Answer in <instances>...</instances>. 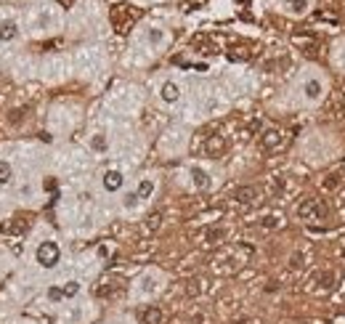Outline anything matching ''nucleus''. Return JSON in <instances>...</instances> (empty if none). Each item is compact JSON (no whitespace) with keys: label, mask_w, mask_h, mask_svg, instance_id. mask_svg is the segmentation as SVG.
Here are the masks:
<instances>
[{"label":"nucleus","mask_w":345,"mask_h":324,"mask_svg":"<svg viewBox=\"0 0 345 324\" xmlns=\"http://www.w3.org/2000/svg\"><path fill=\"white\" fill-rule=\"evenodd\" d=\"M343 255H345V250H343Z\"/></svg>","instance_id":"c85d7f7f"},{"label":"nucleus","mask_w":345,"mask_h":324,"mask_svg":"<svg viewBox=\"0 0 345 324\" xmlns=\"http://www.w3.org/2000/svg\"><path fill=\"white\" fill-rule=\"evenodd\" d=\"M236 202H242V205H247V202H255V197H258V189L255 186H242V189H236Z\"/></svg>","instance_id":"9b49d317"},{"label":"nucleus","mask_w":345,"mask_h":324,"mask_svg":"<svg viewBox=\"0 0 345 324\" xmlns=\"http://www.w3.org/2000/svg\"><path fill=\"white\" fill-rule=\"evenodd\" d=\"M223 237H226L223 229H210V231H207V237H205V242L207 244H218V239H223Z\"/></svg>","instance_id":"6ab92c4d"},{"label":"nucleus","mask_w":345,"mask_h":324,"mask_svg":"<svg viewBox=\"0 0 345 324\" xmlns=\"http://www.w3.org/2000/svg\"><path fill=\"white\" fill-rule=\"evenodd\" d=\"M48 300L51 303H61V300H64V290H61L59 284H51L48 287Z\"/></svg>","instance_id":"a211bd4d"},{"label":"nucleus","mask_w":345,"mask_h":324,"mask_svg":"<svg viewBox=\"0 0 345 324\" xmlns=\"http://www.w3.org/2000/svg\"><path fill=\"white\" fill-rule=\"evenodd\" d=\"M146 40L151 48H157V45H162L167 40V35H165V29H159V27H151L149 32H146Z\"/></svg>","instance_id":"f8f14e48"},{"label":"nucleus","mask_w":345,"mask_h":324,"mask_svg":"<svg viewBox=\"0 0 345 324\" xmlns=\"http://www.w3.org/2000/svg\"><path fill=\"white\" fill-rule=\"evenodd\" d=\"M319 282H321V287H327V290H329V287L335 284V274H321V276H319Z\"/></svg>","instance_id":"b1692460"},{"label":"nucleus","mask_w":345,"mask_h":324,"mask_svg":"<svg viewBox=\"0 0 345 324\" xmlns=\"http://www.w3.org/2000/svg\"><path fill=\"white\" fill-rule=\"evenodd\" d=\"M220 149H223V138H220V136H212L210 141H207V152L215 154V152H220Z\"/></svg>","instance_id":"412c9836"},{"label":"nucleus","mask_w":345,"mask_h":324,"mask_svg":"<svg viewBox=\"0 0 345 324\" xmlns=\"http://www.w3.org/2000/svg\"><path fill=\"white\" fill-rule=\"evenodd\" d=\"M21 117H24V112H21V109H13L8 120H11V125H19V122H21Z\"/></svg>","instance_id":"a878e982"},{"label":"nucleus","mask_w":345,"mask_h":324,"mask_svg":"<svg viewBox=\"0 0 345 324\" xmlns=\"http://www.w3.org/2000/svg\"><path fill=\"white\" fill-rule=\"evenodd\" d=\"M61 290H64V298H74L80 292V282L77 279H69V282H64V287H61Z\"/></svg>","instance_id":"dca6fc26"},{"label":"nucleus","mask_w":345,"mask_h":324,"mask_svg":"<svg viewBox=\"0 0 345 324\" xmlns=\"http://www.w3.org/2000/svg\"><path fill=\"white\" fill-rule=\"evenodd\" d=\"M35 260L43 268H56L59 260H61L59 242H53V239H45V242H40V244H37V250H35Z\"/></svg>","instance_id":"f257e3e1"},{"label":"nucleus","mask_w":345,"mask_h":324,"mask_svg":"<svg viewBox=\"0 0 345 324\" xmlns=\"http://www.w3.org/2000/svg\"><path fill=\"white\" fill-rule=\"evenodd\" d=\"M260 226L263 229H276L279 226V218H276V215H266V218H260Z\"/></svg>","instance_id":"5701e85b"},{"label":"nucleus","mask_w":345,"mask_h":324,"mask_svg":"<svg viewBox=\"0 0 345 324\" xmlns=\"http://www.w3.org/2000/svg\"><path fill=\"white\" fill-rule=\"evenodd\" d=\"M159 98H162L165 104H175L181 98V85H178V82H173V80L162 82V88H159Z\"/></svg>","instance_id":"20e7f679"},{"label":"nucleus","mask_w":345,"mask_h":324,"mask_svg":"<svg viewBox=\"0 0 345 324\" xmlns=\"http://www.w3.org/2000/svg\"><path fill=\"white\" fill-rule=\"evenodd\" d=\"M141 322L143 324H162V308L159 306H146L141 314Z\"/></svg>","instance_id":"6e6552de"},{"label":"nucleus","mask_w":345,"mask_h":324,"mask_svg":"<svg viewBox=\"0 0 345 324\" xmlns=\"http://www.w3.org/2000/svg\"><path fill=\"white\" fill-rule=\"evenodd\" d=\"M101 183H104L106 191H120L122 183H125V175H122L120 170H106L104 178H101Z\"/></svg>","instance_id":"39448f33"},{"label":"nucleus","mask_w":345,"mask_h":324,"mask_svg":"<svg viewBox=\"0 0 345 324\" xmlns=\"http://www.w3.org/2000/svg\"><path fill=\"white\" fill-rule=\"evenodd\" d=\"M281 3H287V5H289V3H292V0H281Z\"/></svg>","instance_id":"cd10ccee"},{"label":"nucleus","mask_w":345,"mask_h":324,"mask_svg":"<svg viewBox=\"0 0 345 324\" xmlns=\"http://www.w3.org/2000/svg\"><path fill=\"white\" fill-rule=\"evenodd\" d=\"M297 215H300V218H324L327 207L321 202H316V199H303V202L297 205Z\"/></svg>","instance_id":"f03ea898"},{"label":"nucleus","mask_w":345,"mask_h":324,"mask_svg":"<svg viewBox=\"0 0 345 324\" xmlns=\"http://www.w3.org/2000/svg\"><path fill=\"white\" fill-rule=\"evenodd\" d=\"M321 93H324V82H321L319 77H308V80L303 82V96H305V101H319Z\"/></svg>","instance_id":"7ed1b4c3"},{"label":"nucleus","mask_w":345,"mask_h":324,"mask_svg":"<svg viewBox=\"0 0 345 324\" xmlns=\"http://www.w3.org/2000/svg\"><path fill=\"white\" fill-rule=\"evenodd\" d=\"M136 205H138V194L136 191H128V194L122 197V207H125V210H133Z\"/></svg>","instance_id":"aec40b11"},{"label":"nucleus","mask_w":345,"mask_h":324,"mask_svg":"<svg viewBox=\"0 0 345 324\" xmlns=\"http://www.w3.org/2000/svg\"><path fill=\"white\" fill-rule=\"evenodd\" d=\"M289 11H292L295 16H303V13L308 11V0H292V3H289Z\"/></svg>","instance_id":"f3484780"},{"label":"nucleus","mask_w":345,"mask_h":324,"mask_svg":"<svg viewBox=\"0 0 345 324\" xmlns=\"http://www.w3.org/2000/svg\"><path fill=\"white\" fill-rule=\"evenodd\" d=\"M157 226H159V213L149 215V229H157Z\"/></svg>","instance_id":"bb28decb"},{"label":"nucleus","mask_w":345,"mask_h":324,"mask_svg":"<svg viewBox=\"0 0 345 324\" xmlns=\"http://www.w3.org/2000/svg\"><path fill=\"white\" fill-rule=\"evenodd\" d=\"M260 144H263V149H276V146L281 144V133L279 130H266L263 136H260Z\"/></svg>","instance_id":"9d476101"},{"label":"nucleus","mask_w":345,"mask_h":324,"mask_svg":"<svg viewBox=\"0 0 345 324\" xmlns=\"http://www.w3.org/2000/svg\"><path fill=\"white\" fill-rule=\"evenodd\" d=\"M13 178V167L8 160H0V186H5V183H11Z\"/></svg>","instance_id":"4468645a"},{"label":"nucleus","mask_w":345,"mask_h":324,"mask_svg":"<svg viewBox=\"0 0 345 324\" xmlns=\"http://www.w3.org/2000/svg\"><path fill=\"white\" fill-rule=\"evenodd\" d=\"M106 146H109V141H106L104 133H96L93 138H90V149L93 152H106Z\"/></svg>","instance_id":"2eb2a0df"},{"label":"nucleus","mask_w":345,"mask_h":324,"mask_svg":"<svg viewBox=\"0 0 345 324\" xmlns=\"http://www.w3.org/2000/svg\"><path fill=\"white\" fill-rule=\"evenodd\" d=\"M289 268H303V255H300V252L289 255Z\"/></svg>","instance_id":"393cba45"},{"label":"nucleus","mask_w":345,"mask_h":324,"mask_svg":"<svg viewBox=\"0 0 345 324\" xmlns=\"http://www.w3.org/2000/svg\"><path fill=\"white\" fill-rule=\"evenodd\" d=\"M191 183H194L197 189H210V175H207V170H202V167H191Z\"/></svg>","instance_id":"1a4fd4ad"},{"label":"nucleus","mask_w":345,"mask_h":324,"mask_svg":"<svg viewBox=\"0 0 345 324\" xmlns=\"http://www.w3.org/2000/svg\"><path fill=\"white\" fill-rule=\"evenodd\" d=\"M159 290V276L157 274H146L138 279V292L141 295H154V292Z\"/></svg>","instance_id":"423d86ee"},{"label":"nucleus","mask_w":345,"mask_h":324,"mask_svg":"<svg viewBox=\"0 0 345 324\" xmlns=\"http://www.w3.org/2000/svg\"><path fill=\"white\" fill-rule=\"evenodd\" d=\"M340 173H329L327 175V181H324V189H329V191H332V189H337V186H340Z\"/></svg>","instance_id":"4be33fe9"},{"label":"nucleus","mask_w":345,"mask_h":324,"mask_svg":"<svg viewBox=\"0 0 345 324\" xmlns=\"http://www.w3.org/2000/svg\"><path fill=\"white\" fill-rule=\"evenodd\" d=\"M19 37V24L13 19H5L0 21V43H11Z\"/></svg>","instance_id":"0eeeda50"},{"label":"nucleus","mask_w":345,"mask_h":324,"mask_svg":"<svg viewBox=\"0 0 345 324\" xmlns=\"http://www.w3.org/2000/svg\"><path fill=\"white\" fill-rule=\"evenodd\" d=\"M136 194H138V199H149L151 194H154V181H151V178H143V181L136 186Z\"/></svg>","instance_id":"ddd939ff"}]
</instances>
